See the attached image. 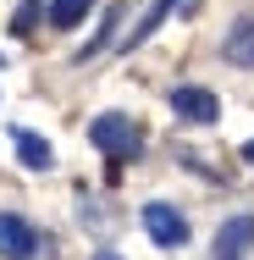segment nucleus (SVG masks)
<instances>
[{
	"label": "nucleus",
	"instance_id": "1",
	"mask_svg": "<svg viewBox=\"0 0 254 260\" xmlns=\"http://www.w3.org/2000/svg\"><path fill=\"white\" fill-rule=\"evenodd\" d=\"M89 144L111 160H138L144 150V127L138 122H127V116H116V111H100L94 122H89Z\"/></svg>",
	"mask_w": 254,
	"mask_h": 260
},
{
	"label": "nucleus",
	"instance_id": "2",
	"mask_svg": "<svg viewBox=\"0 0 254 260\" xmlns=\"http://www.w3.org/2000/svg\"><path fill=\"white\" fill-rule=\"evenodd\" d=\"M138 216H144V233H150V244H155V249H183V244H188V216H183L177 205H166V200H150Z\"/></svg>",
	"mask_w": 254,
	"mask_h": 260
},
{
	"label": "nucleus",
	"instance_id": "3",
	"mask_svg": "<svg viewBox=\"0 0 254 260\" xmlns=\"http://www.w3.org/2000/svg\"><path fill=\"white\" fill-rule=\"evenodd\" d=\"M39 255H45V238L33 233V221L17 210H0V260H39Z\"/></svg>",
	"mask_w": 254,
	"mask_h": 260
},
{
	"label": "nucleus",
	"instance_id": "4",
	"mask_svg": "<svg viewBox=\"0 0 254 260\" xmlns=\"http://www.w3.org/2000/svg\"><path fill=\"white\" fill-rule=\"evenodd\" d=\"M166 100H171V111H177L183 122H194V127H215V122H221V100H215V89H199V83H177Z\"/></svg>",
	"mask_w": 254,
	"mask_h": 260
},
{
	"label": "nucleus",
	"instance_id": "5",
	"mask_svg": "<svg viewBox=\"0 0 254 260\" xmlns=\"http://www.w3.org/2000/svg\"><path fill=\"white\" fill-rule=\"evenodd\" d=\"M254 255V216H227L215 227V244H210V260H249Z\"/></svg>",
	"mask_w": 254,
	"mask_h": 260
},
{
	"label": "nucleus",
	"instance_id": "6",
	"mask_svg": "<svg viewBox=\"0 0 254 260\" xmlns=\"http://www.w3.org/2000/svg\"><path fill=\"white\" fill-rule=\"evenodd\" d=\"M221 61H232V67H254V17H238V22L227 28V39H221Z\"/></svg>",
	"mask_w": 254,
	"mask_h": 260
},
{
	"label": "nucleus",
	"instance_id": "7",
	"mask_svg": "<svg viewBox=\"0 0 254 260\" xmlns=\"http://www.w3.org/2000/svg\"><path fill=\"white\" fill-rule=\"evenodd\" d=\"M11 144H17V160H22L28 172H50L55 166V150L39 139V133H28V127H11Z\"/></svg>",
	"mask_w": 254,
	"mask_h": 260
},
{
	"label": "nucleus",
	"instance_id": "8",
	"mask_svg": "<svg viewBox=\"0 0 254 260\" xmlns=\"http://www.w3.org/2000/svg\"><path fill=\"white\" fill-rule=\"evenodd\" d=\"M89 11H94V0H50V6H45V22H50L55 34H72Z\"/></svg>",
	"mask_w": 254,
	"mask_h": 260
},
{
	"label": "nucleus",
	"instance_id": "9",
	"mask_svg": "<svg viewBox=\"0 0 254 260\" xmlns=\"http://www.w3.org/2000/svg\"><path fill=\"white\" fill-rule=\"evenodd\" d=\"M171 6H177V0H155L150 11H144V17H138V28H133V34H127V39H122V50H138V45H144V39H155V34H160V22H166V17H171Z\"/></svg>",
	"mask_w": 254,
	"mask_h": 260
},
{
	"label": "nucleus",
	"instance_id": "10",
	"mask_svg": "<svg viewBox=\"0 0 254 260\" xmlns=\"http://www.w3.org/2000/svg\"><path fill=\"white\" fill-rule=\"evenodd\" d=\"M39 17H45V0H22V6H17V17H11V34H17V39H28Z\"/></svg>",
	"mask_w": 254,
	"mask_h": 260
},
{
	"label": "nucleus",
	"instance_id": "11",
	"mask_svg": "<svg viewBox=\"0 0 254 260\" xmlns=\"http://www.w3.org/2000/svg\"><path fill=\"white\" fill-rule=\"evenodd\" d=\"M243 160H249V166H254V139H249V144H243Z\"/></svg>",
	"mask_w": 254,
	"mask_h": 260
},
{
	"label": "nucleus",
	"instance_id": "12",
	"mask_svg": "<svg viewBox=\"0 0 254 260\" xmlns=\"http://www.w3.org/2000/svg\"><path fill=\"white\" fill-rule=\"evenodd\" d=\"M94 260H122V255H116V249H100V255H94Z\"/></svg>",
	"mask_w": 254,
	"mask_h": 260
}]
</instances>
